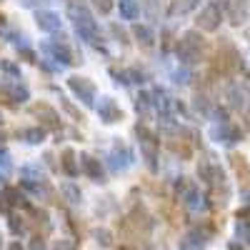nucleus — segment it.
Segmentation results:
<instances>
[{
  "label": "nucleus",
  "instance_id": "nucleus-1",
  "mask_svg": "<svg viewBox=\"0 0 250 250\" xmlns=\"http://www.w3.org/2000/svg\"><path fill=\"white\" fill-rule=\"evenodd\" d=\"M68 18L75 23L78 35L85 40V43H90V45H95V48H103V43H100V28H98V23L93 20V13H90L85 5H83V3H70Z\"/></svg>",
  "mask_w": 250,
  "mask_h": 250
},
{
  "label": "nucleus",
  "instance_id": "nucleus-2",
  "mask_svg": "<svg viewBox=\"0 0 250 250\" xmlns=\"http://www.w3.org/2000/svg\"><path fill=\"white\" fill-rule=\"evenodd\" d=\"M203 35L200 30H188L180 40H178V45H175V53H178V60L183 62V65H195V62L200 60L203 55Z\"/></svg>",
  "mask_w": 250,
  "mask_h": 250
},
{
  "label": "nucleus",
  "instance_id": "nucleus-3",
  "mask_svg": "<svg viewBox=\"0 0 250 250\" xmlns=\"http://www.w3.org/2000/svg\"><path fill=\"white\" fill-rule=\"evenodd\" d=\"M135 135H138V143H140V153H143L145 165H148L150 173H155L158 170V150H160L158 135L148 128V125H143V123L135 125Z\"/></svg>",
  "mask_w": 250,
  "mask_h": 250
},
{
  "label": "nucleus",
  "instance_id": "nucleus-4",
  "mask_svg": "<svg viewBox=\"0 0 250 250\" xmlns=\"http://www.w3.org/2000/svg\"><path fill=\"white\" fill-rule=\"evenodd\" d=\"M68 88L75 93V98L83 100V105H88V108L95 105V95H98V93H95L93 80L80 78V75H70V78H68Z\"/></svg>",
  "mask_w": 250,
  "mask_h": 250
},
{
  "label": "nucleus",
  "instance_id": "nucleus-5",
  "mask_svg": "<svg viewBox=\"0 0 250 250\" xmlns=\"http://www.w3.org/2000/svg\"><path fill=\"white\" fill-rule=\"evenodd\" d=\"M30 113L35 118H40V128L43 130H62V120L60 115L55 113V108H50L48 103H35V105H30Z\"/></svg>",
  "mask_w": 250,
  "mask_h": 250
},
{
  "label": "nucleus",
  "instance_id": "nucleus-6",
  "mask_svg": "<svg viewBox=\"0 0 250 250\" xmlns=\"http://www.w3.org/2000/svg\"><path fill=\"white\" fill-rule=\"evenodd\" d=\"M220 23H223V10H220L215 3L205 5V8L198 13V18H195V25H198V30H203V33H215V30L220 28Z\"/></svg>",
  "mask_w": 250,
  "mask_h": 250
},
{
  "label": "nucleus",
  "instance_id": "nucleus-7",
  "mask_svg": "<svg viewBox=\"0 0 250 250\" xmlns=\"http://www.w3.org/2000/svg\"><path fill=\"white\" fill-rule=\"evenodd\" d=\"M43 50L50 55V60L58 62V65H75L78 62L73 50L65 43H60V40H48V43H43Z\"/></svg>",
  "mask_w": 250,
  "mask_h": 250
},
{
  "label": "nucleus",
  "instance_id": "nucleus-8",
  "mask_svg": "<svg viewBox=\"0 0 250 250\" xmlns=\"http://www.w3.org/2000/svg\"><path fill=\"white\" fill-rule=\"evenodd\" d=\"M108 160H110L113 173H123V170H128L130 165H133V153H130V148H125L123 143H115Z\"/></svg>",
  "mask_w": 250,
  "mask_h": 250
},
{
  "label": "nucleus",
  "instance_id": "nucleus-9",
  "mask_svg": "<svg viewBox=\"0 0 250 250\" xmlns=\"http://www.w3.org/2000/svg\"><path fill=\"white\" fill-rule=\"evenodd\" d=\"M210 138H213L215 143H223V145H233V143H240V140H243V130L235 128V125H230V123L213 125Z\"/></svg>",
  "mask_w": 250,
  "mask_h": 250
},
{
  "label": "nucleus",
  "instance_id": "nucleus-10",
  "mask_svg": "<svg viewBox=\"0 0 250 250\" xmlns=\"http://www.w3.org/2000/svg\"><path fill=\"white\" fill-rule=\"evenodd\" d=\"M98 115H100V120L103 123H120L123 120V110H120V105L113 100V98H100V105H98Z\"/></svg>",
  "mask_w": 250,
  "mask_h": 250
},
{
  "label": "nucleus",
  "instance_id": "nucleus-11",
  "mask_svg": "<svg viewBox=\"0 0 250 250\" xmlns=\"http://www.w3.org/2000/svg\"><path fill=\"white\" fill-rule=\"evenodd\" d=\"M35 23H38V28L43 33H60V28H62L60 15L53 13V10H38L35 13Z\"/></svg>",
  "mask_w": 250,
  "mask_h": 250
},
{
  "label": "nucleus",
  "instance_id": "nucleus-12",
  "mask_svg": "<svg viewBox=\"0 0 250 250\" xmlns=\"http://www.w3.org/2000/svg\"><path fill=\"white\" fill-rule=\"evenodd\" d=\"M80 173L88 175V178L95 180V183H105V175H103V165H100V160L93 158V155H80Z\"/></svg>",
  "mask_w": 250,
  "mask_h": 250
},
{
  "label": "nucleus",
  "instance_id": "nucleus-13",
  "mask_svg": "<svg viewBox=\"0 0 250 250\" xmlns=\"http://www.w3.org/2000/svg\"><path fill=\"white\" fill-rule=\"evenodd\" d=\"M0 93H5L13 103H15V105H18V103H25L28 98H30V90L25 88V85H20V83H3V85H0Z\"/></svg>",
  "mask_w": 250,
  "mask_h": 250
},
{
  "label": "nucleus",
  "instance_id": "nucleus-14",
  "mask_svg": "<svg viewBox=\"0 0 250 250\" xmlns=\"http://www.w3.org/2000/svg\"><path fill=\"white\" fill-rule=\"evenodd\" d=\"M133 38L140 43V48H145V50H150L153 45H155V33L148 28V25H140V23H135L133 25Z\"/></svg>",
  "mask_w": 250,
  "mask_h": 250
},
{
  "label": "nucleus",
  "instance_id": "nucleus-15",
  "mask_svg": "<svg viewBox=\"0 0 250 250\" xmlns=\"http://www.w3.org/2000/svg\"><path fill=\"white\" fill-rule=\"evenodd\" d=\"M78 158H75V150L73 148H65L60 153V168H62V173L65 175H70V178H75L78 173H80V165L75 163Z\"/></svg>",
  "mask_w": 250,
  "mask_h": 250
},
{
  "label": "nucleus",
  "instance_id": "nucleus-16",
  "mask_svg": "<svg viewBox=\"0 0 250 250\" xmlns=\"http://www.w3.org/2000/svg\"><path fill=\"white\" fill-rule=\"evenodd\" d=\"M60 193H62V198H65L70 205H80L83 203V193H80V188L73 183V180H65L60 185Z\"/></svg>",
  "mask_w": 250,
  "mask_h": 250
},
{
  "label": "nucleus",
  "instance_id": "nucleus-17",
  "mask_svg": "<svg viewBox=\"0 0 250 250\" xmlns=\"http://www.w3.org/2000/svg\"><path fill=\"white\" fill-rule=\"evenodd\" d=\"M183 203L188 210H200V208H205V198L195 190V188H188L185 195H183Z\"/></svg>",
  "mask_w": 250,
  "mask_h": 250
},
{
  "label": "nucleus",
  "instance_id": "nucleus-18",
  "mask_svg": "<svg viewBox=\"0 0 250 250\" xmlns=\"http://www.w3.org/2000/svg\"><path fill=\"white\" fill-rule=\"evenodd\" d=\"M200 0H170V8H168V15H185L198 8Z\"/></svg>",
  "mask_w": 250,
  "mask_h": 250
},
{
  "label": "nucleus",
  "instance_id": "nucleus-19",
  "mask_svg": "<svg viewBox=\"0 0 250 250\" xmlns=\"http://www.w3.org/2000/svg\"><path fill=\"white\" fill-rule=\"evenodd\" d=\"M118 10H120V15L125 20H135L140 15V3H138V0H120Z\"/></svg>",
  "mask_w": 250,
  "mask_h": 250
},
{
  "label": "nucleus",
  "instance_id": "nucleus-20",
  "mask_svg": "<svg viewBox=\"0 0 250 250\" xmlns=\"http://www.w3.org/2000/svg\"><path fill=\"white\" fill-rule=\"evenodd\" d=\"M45 133H48V130H43V128L38 125V128H25V130H20V138H23L25 143H30V145H40V143L45 140Z\"/></svg>",
  "mask_w": 250,
  "mask_h": 250
},
{
  "label": "nucleus",
  "instance_id": "nucleus-21",
  "mask_svg": "<svg viewBox=\"0 0 250 250\" xmlns=\"http://www.w3.org/2000/svg\"><path fill=\"white\" fill-rule=\"evenodd\" d=\"M3 195L8 198V203H10V205H23V208H30V205H28V200H25V195L20 193L18 188H13V185L3 188Z\"/></svg>",
  "mask_w": 250,
  "mask_h": 250
},
{
  "label": "nucleus",
  "instance_id": "nucleus-22",
  "mask_svg": "<svg viewBox=\"0 0 250 250\" xmlns=\"http://www.w3.org/2000/svg\"><path fill=\"white\" fill-rule=\"evenodd\" d=\"M150 98H153L150 93H140V95L135 98V110L143 113V115H148V110L153 108V100H150Z\"/></svg>",
  "mask_w": 250,
  "mask_h": 250
},
{
  "label": "nucleus",
  "instance_id": "nucleus-23",
  "mask_svg": "<svg viewBox=\"0 0 250 250\" xmlns=\"http://www.w3.org/2000/svg\"><path fill=\"white\" fill-rule=\"evenodd\" d=\"M168 148L175 153V155H183V158H190L193 155V148H190V145H185L183 140L178 143V140H168Z\"/></svg>",
  "mask_w": 250,
  "mask_h": 250
},
{
  "label": "nucleus",
  "instance_id": "nucleus-24",
  "mask_svg": "<svg viewBox=\"0 0 250 250\" xmlns=\"http://www.w3.org/2000/svg\"><path fill=\"white\" fill-rule=\"evenodd\" d=\"M60 105H62V110H65V113H68V115H70L73 120H78V123H83V120H85V115H83V113H80V110H78V108L73 105V103H70V100L60 98Z\"/></svg>",
  "mask_w": 250,
  "mask_h": 250
},
{
  "label": "nucleus",
  "instance_id": "nucleus-25",
  "mask_svg": "<svg viewBox=\"0 0 250 250\" xmlns=\"http://www.w3.org/2000/svg\"><path fill=\"white\" fill-rule=\"evenodd\" d=\"M95 243H98L100 248H110V243H113V233L105 230V228H100V230H95Z\"/></svg>",
  "mask_w": 250,
  "mask_h": 250
},
{
  "label": "nucleus",
  "instance_id": "nucleus-26",
  "mask_svg": "<svg viewBox=\"0 0 250 250\" xmlns=\"http://www.w3.org/2000/svg\"><path fill=\"white\" fill-rule=\"evenodd\" d=\"M8 228H10L13 235H20V233L25 230V223H23V218H20V215H10L8 218Z\"/></svg>",
  "mask_w": 250,
  "mask_h": 250
},
{
  "label": "nucleus",
  "instance_id": "nucleus-27",
  "mask_svg": "<svg viewBox=\"0 0 250 250\" xmlns=\"http://www.w3.org/2000/svg\"><path fill=\"white\" fill-rule=\"evenodd\" d=\"M93 5H95V10L100 13V15H108V13H113V0H93Z\"/></svg>",
  "mask_w": 250,
  "mask_h": 250
},
{
  "label": "nucleus",
  "instance_id": "nucleus-28",
  "mask_svg": "<svg viewBox=\"0 0 250 250\" xmlns=\"http://www.w3.org/2000/svg\"><path fill=\"white\" fill-rule=\"evenodd\" d=\"M0 70L13 75V78H20V68L15 65V62H10V60H0Z\"/></svg>",
  "mask_w": 250,
  "mask_h": 250
},
{
  "label": "nucleus",
  "instance_id": "nucleus-29",
  "mask_svg": "<svg viewBox=\"0 0 250 250\" xmlns=\"http://www.w3.org/2000/svg\"><path fill=\"white\" fill-rule=\"evenodd\" d=\"M110 33L115 35V40H118V43H123V45H128V43H130V40H128V33H125L120 25H110Z\"/></svg>",
  "mask_w": 250,
  "mask_h": 250
},
{
  "label": "nucleus",
  "instance_id": "nucleus-30",
  "mask_svg": "<svg viewBox=\"0 0 250 250\" xmlns=\"http://www.w3.org/2000/svg\"><path fill=\"white\" fill-rule=\"evenodd\" d=\"M173 78H175V83H178V85H188V83H190V70H188V68H183V70H175V73H173Z\"/></svg>",
  "mask_w": 250,
  "mask_h": 250
},
{
  "label": "nucleus",
  "instance_id": "nucleus-31",
  "mask_svg": "<svg viewBox=\"0 0 250 250\" xmlns=\"http://www.w3.org/2000/svg\"><path fill=\"white\" fill-rule=\"evenodd\" d=\"M228 98H230V105L233 108H243V93L238 88H230V95H228Z\"/></svg>",
  "mask_w": 250,
  "mask_h": 250
},
{
  "label": "nucleus",
  "instance_id": "nucleus-32",
  "mask_svg": "<svg viewBox=\"0 0 250 250\" xmlns=\"http://www.w3.org/2000/svg\"><path fill=\"white\" fill-rule=\"evenodd\" d=\"M125 73H128V80H130V83H143V80H145V73H143L140 68H128Z\"/></svg>",
  "mask_w": 250,
  "mask_h": 250
},
{
  "label": "nucleus",
  "instance_id": "nucleus-33",
  "mask_svg": "<svg viewBox=\"0 0 250 250\" xmlns=\"http://www.w3.org/2000/svg\"><path fill=\"white\" fill-rule=\"evenodd\" d=\"M210 118L215 120V125H225V123H228V113H225L223 108H215V110H210Z\"/></svg>",
  "mask_w": 250,
  "mask_h": 250
},
{
  "label": "nucleus",
  "instance_id": "nucleus-34",
  "mask_svg": "<svg viewBox=\"0 0 250 250\" xmlns=\"http://www.w3.org/2000/svg\"><path fill=\"white\" fill-rule=\"evenodd\" d=\"M18 55L23 58L25 62H38V55H35L30 48H18Z\"/></svg>",
  "mask_w": 250,
  "mask_h": 250
},
{
  "label": "nucleus",
  "instance_id": "nucleus-35",
  "mask_svg": "<svg viewBox=\"0 0 250 250\" xmlns=\"http://www.w3.org/2000/svg\"><path fill=\"white\" fill-rule=\"evenodd\" d=\"M230 160H233V168L238 170V175L243 173V178H248V168H245V163H243V158H238V155H233Z\"/></svg>",
  "mask_w": 250,
  "mask_h": 250
},
{
  "label": "nucleus",
  "instance_id": "nucleus-36",
  "mask_svg": "<svg viewBox=\"0 0 250 250\" xmlns=\"http://www.w3.org/2000/svg\"><path fill=\"white\" fill-rule=\"evenodd\" d=\"M0 165H3L5 170H10V165H13V163H10V153L3 148V145H0Z\"/></svg>",
  "mask_w": 250,
  "mask_h": 250
},
{
  "label": "nucleus",
  "instance_id": "nucleus-37",
  "mask_svg": "<svg viewBox=\"0 0 250 250\" xmlns=\"http://www.w3.org/2000/svg\"><path fill=\"white\" fill-rule=\"evenodd\" d=\"M28 250H45V240L40 238V235H35L33 240H30V248Z\"/></svg>",
  "mask_w": 250,
  "mask_h": 250
},
{
  "label": "nucleus",
  "instance_id": "nucleus-38",
  "mask_svg": "<svg viewBox=\"0 0 250 250\" xmlns=\"http://www.w3.org/2000/svg\"><path fill=\"white\" fill-rule=\"evenodd\" d=\"M10 203H8V198L3 195V193H0V213H3V215H10Z\"/></svg>",
  "mask_w": 250,
  "mask_h": 250
},
{
  "label": "nucleus",
  "instance_id": "nucleus-39",
  "mask_svg": "<svg viewBox=\"0 0 250 250\" xmlns=\"http://www.w3.org/2000/svg\"><path fill=\"white\" fill-rule=\"evenodd\" d=\"M53 250H75V245L68 243V240H58V243L53 245Z\"/></svg>",
  "mask_w": 250,
  "mask_h": 250
},
{
  "label": "nucleus",
  "instance_id": "nucleus-40",
  "mask_svg": "<svg viewBox=\"0 0 250 250\" xmlns=\"http://www.w3.org/2000/svg\"><path fill=\"white\" fill-rule=\"evenodd\" d=\"M8 250H23V245H20V243H10Z\"/></svg>",
  "mask_w": 250,
  "mask_h": 250
},
{
  "label": "nucleus",
  "instance_id": "nucleus-41",
  "mask_svg": "<svg viewBox=\"0 0 250 250\" xmlns=\"http://www.w3.org/2000/svg\"><path fill=\"white\" fill-rule=\"evenodd\" d=\"M228 250H245V248H240L238 243H230V245H228Z\"/></svg>",
  "mask_w": 250,
  "mask_h": 250
},
{
  "label": "nucleus",
  "instance_id": "nucleus-42",
  "mask_svg": "<svg viewBox=\"0 0 250 250\" xmlns=\"http://www.w3.org/2000/svg\"><path fill=\"white\" fill-rule=\"evenodd\" d=\"M35 3H43V0H23V5H35Z\"/></svg>",
  "mask_w": 250,
  "mask_h": 250
},
{
  "label": "nucleus",
  "instance_id": "nucleus-43",
  "mask_svg": "<svg viewBox=\"0 0 250 250\" xmlns=\"http://www.w3.org/2000/svg\"><path fill=\"white\" fill-rule=\"evenodd\" d=\"M118 250H135V248H133V245H120Z\"/></svg>",
  "mask_w": 250,
  "mask_h": 250
},
{
  "label": "nucleus",
  "instance_id": "nucleus-44",
  "mask_svg": "<svg viewBox=\"0 0 250 250\" xmlns=\"http://www.w3.org/2000/svg\"><path fill=\"white\" fill-rule=\"evenodd\" d=\"M3 23H5V15H3V13H0V25H3Z\"/></svg>",
  "mask_w": 250,
  "mask_h": 250
},
{
  "label": "nucleus",
  "instance_id": "nucleus-45",
  "mask_svg": "<svg viewBox=\"0 0 250 250\" xmlns=\"http://www.w3.org/2000/svg\"><path fill=\"white\" fill-rule=\"evenodd\" d=\"M245 120H248V128H250V113H248V115H245Z\"/></svg>",
  "mask_w": 250,
  "mask_h": 250
},
{
  "label": "nucleus",
  "instance_id": "nucleus-46",
  "mask_svg": "<svg viewBox=\"0 0 250 250\" xmlns=\"http://www.w3.org/2000/svg\"><path fill=\"white\" fill-rule=\"evenodd\" d=\"M0 125H3V113H0Z\"/></svg>",
  "mask_w": 250,
  "mask_h": 250
},
{
  "label": "nucleus",
  "instance_id": "nucleus-47",
  "mask_svg": "<svg viewBox=\"0 0 250 250\" xmlns=\"http://www.w3.org/2000/svg\"><path fill=\"white\" fill-rule=\"evenodd\" d=\"M73 3H80V0H73Z\"/></svg>",
  "mask_w": 250,
  "mask_h": 250
}]
</instances>
